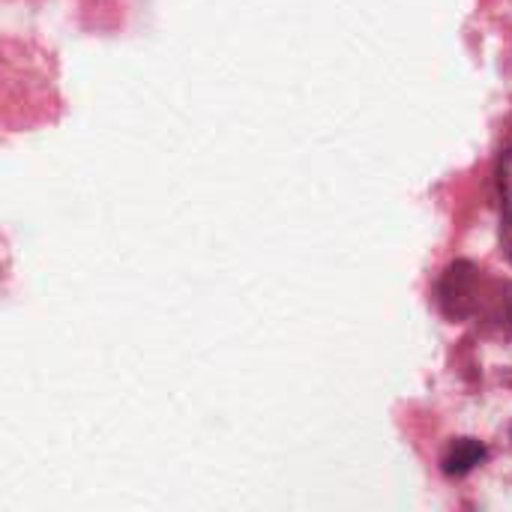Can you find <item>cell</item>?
Returning <instances> with one entry per match:
<instances>
[{
	"label": "cell",
	"mask_w": 512,
	"mask_h": 512,
	"mask_svg": "<svg viewBox=\"0 0 512 512\" xmlns=\"http://www.w3.org/2000/svg\"><path fill=\"white\" fill-rule=\"evenodd\" d=\"M483 453H486V450H483L477 441H456L453 450H450V456L444 459L447 474H465V471H471V468L483 459Z\"/></svg>",
	"instance_id": "6da1fadb"
}]
</instances>
